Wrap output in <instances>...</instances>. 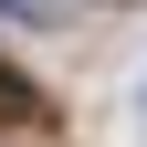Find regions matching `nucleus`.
<instances>
[{
  "instance_id": "obj_1",
  "label": "nucleus",
  "mask_w": 147,
  "mask_h": 147,
  "mask_svg": "<svg viewBox=\"0 0 147 147\" xmlns=\"http://www.w3.org/2000/svg\"><path fill=\"white\" fill-rule=\"evenodd\" d=\"M21 116H42V95H32V84H21V74H11V63H0V126H21Z\"/></svg>"
},
{
  "instance_id": "obj_2",
  "label": "nucleus",
  "mask_w": 147,
  "mask_h": 147,
  "mask_svg": "<svg viewBox=\"0 0 147 147\" xmlns=\"http://www.w3.org/2000/svg\"><path fill=\"white\" fill-rule=\"evenodd\" d=\"M0 11H21V21H42V11H53V0H0Z\"/></svg>"
}]
</instances>
